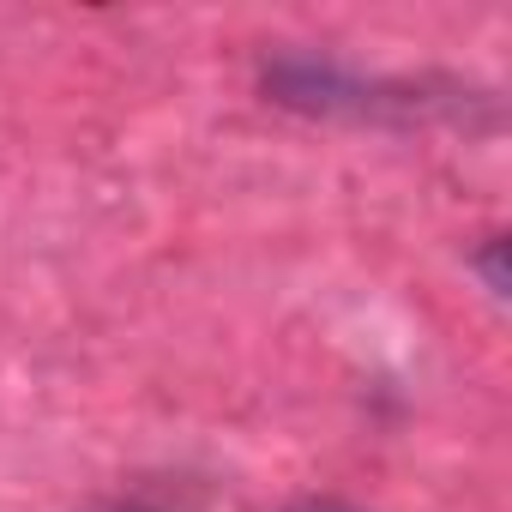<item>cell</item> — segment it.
<instances>
[{"label": "cell", "instance_id": "obj_1", "mask_svg": "<svg viewBox=\"0 0 512 512\" xmlns=\"http://www.w3.org/2000/svg\"><path fill=\"white\" fill-rule=\"evenodd\" d=\"M266 91L308 115H422V109H434V97H422L416 85H380V79H362V73L314 61V55L272 61Z\"/></svg>", "mask_w": 512, "mask_h": 512}, {"label": "cell", "instance_id": "obj_2", "mask_svg": "<svg viewBox=\"0 0 512 512\" xmlns=\"http://www.w3.org/2000/svg\"><path fill=\"white\" fill-rule=\"evenodd\" d=\"M290 512H356V506H338V500H308V506H290Z\"/></svg>", "mask_w": 512, "mask_h": 512}]
</instances>
